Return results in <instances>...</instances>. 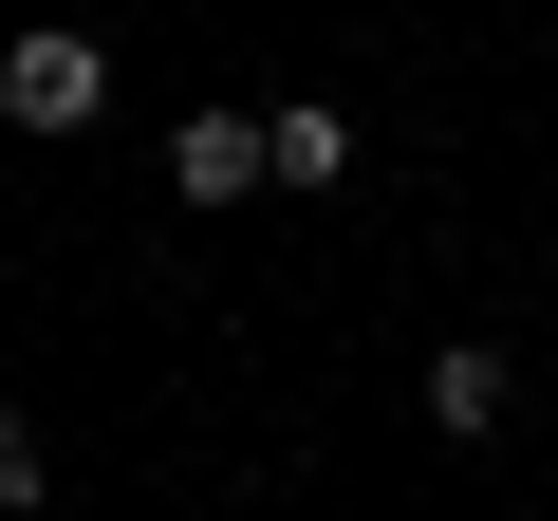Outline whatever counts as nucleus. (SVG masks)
Returning <instances> with one entry per match:
<instances>
[{
    "instance_id": "nucleus-3",
    "label": "nucleus",
    "mask_w": 558,
    "mask_h": 521,
    "mask_svg": "<svg viewBox=\"0 0 558 521\" xmlns=\"http://www.w3.org/2000/svg\"><path fill=\"white\" fill-rule=\"evenodd\" d=\"M260 149H279V186H336L354 168V112H260Z\"/></svg>"
},
{
    "instance_id": "nucleus-2",
    "label": "nucleus",
    "mask_w": 558,
    "mask_h": 521,
    "mask_svg": "<svg viewBox=\"0 0 558 521\" xmlns=\"http://www.w3.org/2000/svg\"><path fill=\"white\" fill-rule=\"evenodd\" d=\"M168 186H186V205H242V186H279L260 112H186V131H168Z\"/></svg>"
},
{
    "instance_id": "nucleus-4",
    "label": "nucleus",
    "mask_w": 558,
    "mask_h": 521,
    "mask_svg": "<svg viewBox=\"0 0 558 521\" xmlns=\"http://www.w3.org/2000/svg\"><path fill=\"white\" fill-rule=\"evenodd\" d=\"M428 428H502V354H484V336L428 354Z\"/></svg>"
},
{
    "instance_id": "nucleus-5",
    "label": "nucleus",
    "mask_w": 558,
    "mask_h": 521,
    "mask_svg": "<svg viewBox=\"0 0 558 521\" xmlns=\"http://www.w3.org/2000/svg\"><path fill=\"white\" fill-rule=\"evenodd\" d=\"M0 502H38V428L20 410H0Z\"/></svg>"
},
{
    "instance_id": "nucleus-1",
    "label": "nucleus",
    "mask_w": 558,
    "mask_h": 521,
    "mask_svg": "<svg viewBox=\"0 0 558 521\" xmlns=\"http://www.w3.org/2000/svg\"><path fill=\"white\" fill-rule=\"evenodd\" d=\"M94 112H112V57L75 20H20V38H0V131H94Z\"/></svg>"
}]
</instances>
